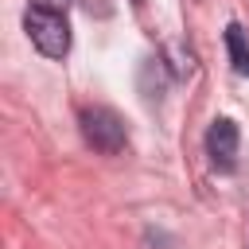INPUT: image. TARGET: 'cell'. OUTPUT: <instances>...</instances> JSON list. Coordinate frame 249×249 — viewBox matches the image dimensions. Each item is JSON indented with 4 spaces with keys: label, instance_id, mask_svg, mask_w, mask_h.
<instances>
[{
    "label": "cell",
    "instance_id": "obj_1",
    "mask_svg": "<svg viewBox=\"0 0 249 249\" xmlns=\"http://www.w3.org/2000/svg\"><path fill=\"white\" fill-rule=\"evenodd\" d=\"M78 124H82L86 144H89L93 152H101V156H117V152H124V144H128V128H124V121H121V113H113L109 105L82 109Z\"/></svg>",
    "mask_w": 249,
    "mask_h": 249
},
{
    "label": "cell",
    "instance_id": "obj_2",
    "mask_svg": "<svg viewBox=\"0 0 249 249\" xmlns=\"http://www.w3.org/2000/svg\"><path fill=\"white\" fill-rule=\"evenodd\" d=\"M23 27H27V39H31L47 58H66V51H70V27H66V16H62V12L31 8V12L23 16Z\"/></svg>",
    "mask_w": 249,
    "mask_h": 249
},
{
    "label": "cell",
    "instance_id": "obj_3",
    "mask_svg": "<svg viewBox=\"0 0 249 249\" xmlns=\"http://www.w3.org/2000/svg\"><path fill=\"white\" fill-rule=\"evenodd\" d=\"M237 144H241V132L230 117H218L206 128V156H210L214 171H233L237 167Z\"/></svg>",
    "mask_w": 249,
    "mask_h": 249
},
{
    "label": "cell",
    "instance_id": "obj_4",
    "mask_svg": "<svg viewBox=\"0 0 249 249\" xmlns=\"http://www.w3.org/2000/svg\"><path fill=\"white\" fill-rule=\"evenodd\" d=\"M226 47H230V62H233V70L249 78V43H245V31H241L237 23L226 27Z\"/></svg>",
    "mask_w": 249,
    "mask_h": 249
},
{
    "label": "cell",
    "instance_id": "obj_5",
    "mask_svg": "<svg viewBox=\"0 0 249 249\" xmlns=\"http://www.w3.org/2000/svg\"><path fill=\"white\" fill-rule=\"evenodd\" d=\"M74 0H31V8H43V12H62L66 16V8H70Z\"/></svg>",
    "mask_w": 249,
    "mask_h": 249
},
{
    "label": "cell",
    "instance_id": "obj_6",
    "mask_svg": "<svg viewBox=\"0 0 249 249\" xmlns=\"http://www.w3.org/2000/svg\"><path fill=\"white\" fill-rule=\"evenodd\" d=\"M132 4H144V0H132Z\"/></svg>",
    "mask_w": 249,
    "mask_h": 249
}]
</instances>
